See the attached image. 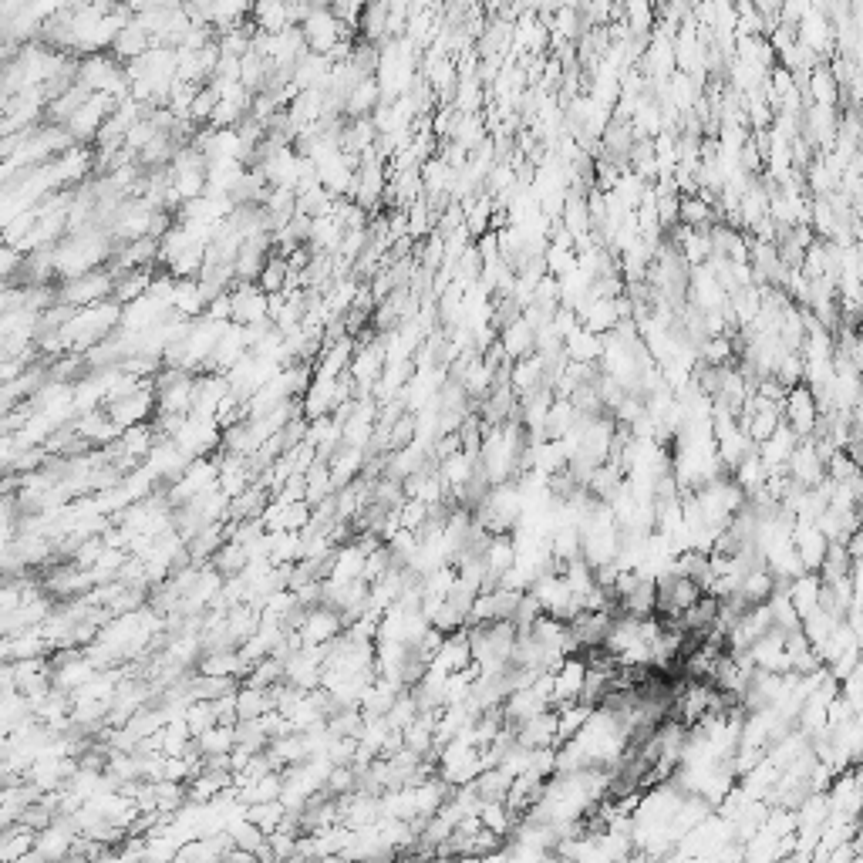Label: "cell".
Listing matches in <instances>:
<instances>
[{
	"mask_svg": "<svg viewBox=\"0 0 863 863\" xmlns=\"http://www.w3.org/2000/svg\"><path fill=\"white\" fill-rule=\"evenodd\" d=\"M115 270H88L81 277H68L65 284L58 287V301L71 304V307H88V304H102L115 294Z\"/></svg>",
	"mask_w": 863,
	"mask_h": 863,
	"instance_id": "1",
	"label": "cell"
},
{
	"mask_svg": "<svg viewBox=\"0 0 863 863\" xmlns=\"http://www.w3.org/2000/svg\"><path fill=\"white\" fill-rule=\"evenodd\" d=\"M301 31L307 38V48L314 54H327L338 41L354 38V24L341 21V17L334 14V7H314V11L304 17Z\"/></svg>",
	"mask_w": 863,
	"mask_h": 863,
	"instance_id": "2",
	"label": "cell"
},
{
	"mask_svg": "<svg viewBox=\"0 0 863 863\" xmlns=\"http://www.w3.org/2000/svg\"><path fill=\"white\" fill-rule=\"evenodd\" d=\"M149 48H152V34L145 31V27L132 17V21L122 27V34H118V38H115L112 54H115L118 61H125V65H129V61L142 58V54L149 51Z\"/></svg>",
	"mask_w": 863,
	"mask_h": 863,
	"instance_id": "3",
	"label": "cell"
},
{
	"mask_svg": "<svg viewBox=\"0 0 863 863\" xmlns=\"http://www.w3.org/2000/svg\"><path fill=\"white\" fill-rule=\"evenodd\" d=\"M253 24L260 27V31H270V34H280L287 31L290 24V11H287V0H257L253 4Z\"/></svg>",
	"mask_w": 863,
	"mask_h": 863,
	"instance_id": "4",
	"label": "cell"
},
{
	"mask_svg": "<svg viewBox=\"0 0 863 863\" xmlns=\"http://www.w3.org/2000/svg\"><path fill=\"white\" fill-rule=\"evenodd\" d=\"M361 41H385L388 38V0H368V7L358 17Z\"/></svg>",
	"mask_w": 863,
	"mask_h": 863,
	"instance_id": "5",
	"label": "cell"
},
{
	"mask_svg": "<svg viewBox=\"0 0 863 863\" xmlns=\"http://www.w3.org/2000/svg\"><path fill=\"white\" fill-rule=\"evenodd\" d=\"M378 98H381V81L365 78L351 88L348 98H344V112H348L351 118H368L371 108H378Z\"/></svg>",
	"mask_w": 863,
	"mask_h": 863,
	"instance_id": "6",
	"label": "cell"
},
{
	"mask_svg": "<svg viewBox=\"0 0 863 863\" xmlns=\"http://www.w3.org/2000/svg\"><path fill=\"white\" fill-rule=\"evenodd\" d=\"M257 284H260L263 294H284L287 284H290V263H287V257H280V253L274 257V253H270V260L263 263Z\"/></svg>",
	"mask_w": 863,
	"mask_h": 863,
	"instance_id": "7",
	"label": "cell"
},
{
	"mask_svg": "<svg viewBox=\"0 0 863 863\" xmlns=\"http://www.w3.org/2000/svg\"><path fill=\"white\" fill-rule=\"evenodd\" d=\"M607 7H611V0H590V14H594L597 21H604L607 17Z\"/></svg>",
	"mask_w": 863,
	"mask_h": 863,
	"instance_id": "8",
	"label": "cell"
}]
</instances>
